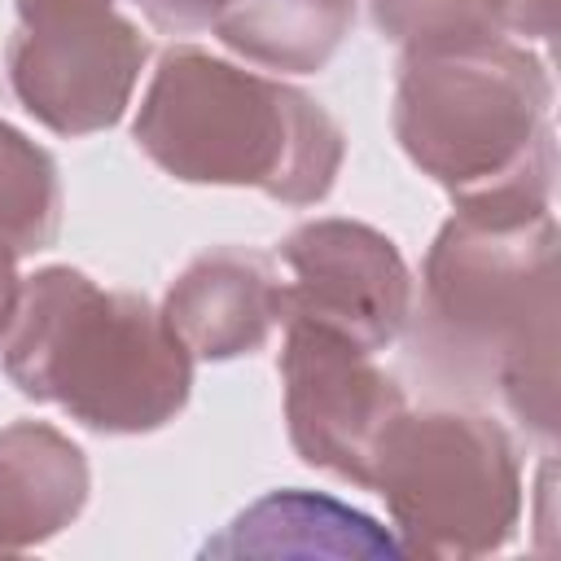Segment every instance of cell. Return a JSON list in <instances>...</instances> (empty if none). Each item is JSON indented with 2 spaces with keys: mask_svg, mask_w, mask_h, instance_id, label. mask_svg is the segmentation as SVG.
Segmentation results:
<instances>
[{
  "mask_svg": "<svg viewBox=\"0 0 561 561\" xmlns=\"http://www.w3.org/2000/svg\"><path fill=\"white\" fill-rule=\"evenodd\" d=\"M276 263L285 276V320L324 324L364 351H386L412 311V276L394 241L368 224L316 219L294 228Z\"/></svg>",
  "mask_w": 561,
  "mask_h": 561,
  "instance_id": "obj_8",
  "label": "cell"
},
{
  "mask_svg": "<svg viewBox=\"0 0 561 561\" xmlns=\"http://www.w3.org/2000/svg\"><path fill=\"white\" fill-rule=\"evenodd\" d=\"M285 421L294 451L355 486L373 482V456L408 408L403 390L377 368V351L311 324L285 320Z\"/></svg>",
  "mask_w": 561,
  "mask_h": 561,
  "instance_id": "obj_7",
  "label": "cell"
},
{
  "mask_svg": "<svg viewBox=\"0 0 561 561\" xmlns=\"http://www.w3.org/2000/svg\"><path fill=\"white\" fill-rule=\"evenodd\" d=\"M224 552H351V557H390L399 543L377 530L373 517L307 491H272L250 504L219 539L206 543V557Z\"/></svg>",
  "mask_w": 561,
  "mask_h": 561,
  "instance_id": "obj_12",
  "label": "cell"
},
{
  "mask_svg": "<svg viewBox=\"0 0 561 561\" xmlns=\"http://www.w3.org/2000/svg\"><path fill=\"white\" fill-rule=\"evenodd\" d=\"M486 13L495 31L526 35V39H552L557 31V0H486Z\"/></svg>",
  "mask_w": 561,
  "mask_h": 561,
  "instance_id": "obj_15",
  "label": "cell"
},
{
  "mask_svg": "<svg viewBox=\"0 0 561 561\" xmlns=\"http://www.w3.org/2000/svg\"><path fill=\"white\" fill-rule=\"evenodd\" d=\"M158 31L167 35H188V31H202L210 26L219 0H131Z\"/></svg>",
  "mask_w": 561,
  "mask_h": 561,
  "instance_id": "obj_16",
  "label": "cell"
},
{
  "mask_svg": "<svg viewBox=\"0 0 561 561\" xmlns=\"http://www.w3.org/2000/svg\"><path fill=\"white\" fill-rule=\"evenodd\" d=\"M162 320L193 359L250 355L285 324L280 263L241 245L206 250L171 280Z\"/></svg>",
  "mask_w": 561,
  "mask_h": 561,
  "instance_id": "obj_9",
  "label": "cell"
},
{
  "mask_svg": "<svg viewBox=\"0 0 561 561\" xmlns=\"http://www.w3.org/2000/svg\"><path fill=\"white\" fill-rule=\"evenodd\" d=\"M61 224V184L53 158L18 127L0 123V263H22L53 245Z\"/></svg>",
  "mask_w": 561,
  "mask_h": 561,
  "instance_id": "obj_13",
  "label": "cell"
},
{
  "mask_svg": "<svg viewBox=\"0 0 561 561\" xmlns=\"http://www.w3.org/2000/svg\"><path fill=\"white\" fill-rule=\"evenodd\" d=\"M136 145L184 184H237L307 206L333 188L342 127L307 92L193 44L167 48L136 110Z\"/></svg>",
  "mask_w": 561,
  "mask_h": 561,
  "instance_id": "obj_4",
  "label": "cell"
},
{
  "mask_svg": "<svg viewBox=\"0 0 561 561\" xmlns=\"http://www.w3.org/2000/svg\"><path fill=\"white\" fill-rule=\"evenodd\" d=\"M9 381L96 434L167 425L193 386V355L162 311L131 289H101L75 267L22 276L0 342Z\"/></svg>",
  "mask_w": 561,
  "mask_h": 561,
  "instance_id": "obj_2",
  "label": "cell"
},
{
  "mask_svg": "<svg viewBox=\"0 0 561 561\" xmlns=\"http://www.w3.org/2000/svg\"><path fill=\"white\" fill-rule=\"evenodd\" d=\"M394 136L456 210H548V75L504 35L399 61Z\"/></svg>",
  "mask_w": 561,
  "mask_h": 561,
  "instance_id": "obj_3",
  "label": "cell"
},
{
  "mask_svg": "<svg viewBox=\"0 0 561 561\" xmlns=\"http://www.w3.org/2000/svg\"><path fill=\"white\" fill-rule=\"evenodd\" d=\"M394 517L399 552L482 557L513 539L522 473L513 438L478 412H399L373 456V482Z\"/></svg>",
  "mask_w": 561,
  "mask_h": 561,
  "instance_id": "obj_5",
  "label": "cell"
},
{
  "mask_svg": "<svg viewBox=\"0 0 561 561\" xmlns=\"http://www.w3.org/2000/svg\"><path fill=\"white\" fill-rule=\"evenodd\" d=\"M408 364L451 399H495L530 434L557 430L552 210H456L408 311Z\"/></svg>",
  "mask_w": 561,
  "mask_h": 561,
  "instance_id": "obj_1",
  "label": "cell"
},
{
  "mask_svg": "<svg viewBox=\"0 0 561 561\" xmlns=\"http://www.w3.org/2000/svg\"><path fill=\"white\" fill-rule=\"evenodd\" d=\"M9 83L53 131L83 136L123 118L149 44L114 0H18Z\"/></svg>",
  "mask_w": 561,
  "mask_h": 561,
  "instance_id": "obj_6",
  "label": "cell"
},
{
  "mask_svg": "<svg viewBox=\"0 0 561 561\" xmlns=\"http://www.w3.org/2000/svg\"><path fill=\"white\" fill-rule=\"evenodd\" d=\"M368 4L377 31L403 44L408 53L478 44L500 35L486 13V0H368Z\"/></svg>",
  "mask_w": 561,
  "mask_h": 561,
  "instance_id": "obj_14",
  "label": "cell"
},
{
  "mask_svg": "<svg viewBox=\"0 0 561 561\" xmlns=\"http://www.w3.org/2000/svg\"><path fill=\"white\" fill-rule=\"evenodd\" d=\"M88 504L83 451L44 421L0 430V557L66 530Z\"/></svg>",
  "mask_w": 561,
  "mask_h": 561,
  "instance_id": "obj_10",
  "label": "cell"
},
{
  "mask_svg": "<svg viewBox=\"0 0 561 561\" xmlns=\"http://www.w3.org/2000/svg\"><path fill=\"white\" fill-rule=\"evenodd\" d=\"M355 22V0H219L210 26L237 57L280 70H320Z\"/></svg>",
  "mask_w": 561,
  "mask_h": 561,
  "instance_id": "obj_11",
  "label": "cell"
},
{
  "mask_svg": "<svg viewBox=\"0 0 561 561\" xmlns=\"http://www.w3.org/2000/svg\"><path fill=\"white\" fill-rule=\"evenodd\" d=\"M18 294H22V276L13 263H0V342L13 324V311H18Z\"/></svg>",
  "mask_w": 561,
  "mask_h": 561,
  "instance_id": "obj_17",
  "label": "cell"
}]
</instances>
